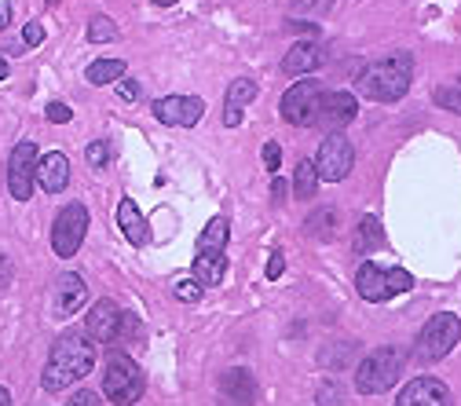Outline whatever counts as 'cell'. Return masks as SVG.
Here are the masks:
<instances>
[{"instance_id": "obj_11", "label": "cell", "mask_w": 461, "mask_h": 406, "mask_svg": "<svg viewBox=\"0 0 461 406\" xmlns=\"http://www.w3.org/2000/svg\"><path fill=\"white\" fill-rule=\"evenodd\" d=\"M37 143L33 140H23L15 150H12V161H8V191L15 202H30L33 198V187H37Z\"/></svg>"}, {"instance_id": "obj_26", "label": "cell", "mask_w": 461, "mask_h": 406, "mask_svg": "<svg viewBox=\"0 0 461 406\" xmlns=\"http://www.w3.org/2000/svg\"><path fill=\"white\" fill-rule=\"evenodd\" d=\"M257 99V81H249V77H239V81H230V88H227V103L223 106H246V103H253Z\"/></svg>"}, {"instance_id": "obj_14", "label": "cell", "mask_w": 461, "mask_h": 406, "mask_svg": "<svg viewBox=\"0 0 461 406\" xmlns=\"http://www.w3.org/2000/svg\"><path fill=\"white\" fill-rule=\"evenodd\" d=\"M356 113H359V103H356L352 92H326L322 103H319V118H315V125H326V129L340 132L344 125L356 118Z\"/></svg>"}, {"instance_id": "obj_33", "label": "cell", "mask_w": 461, "mask_h": 406, "mask_svg": "<svg viewBox=\"0 0 461 406\" xmlns=\"http://www.w3.org/2000/svg\"><path fill=\"white\" fill-rule=\"evenodd\" d=\"M23 41H26L30 48H37V44L44 41V26H41V23H26V30H23Z\"/></svg>"}, {"instance_id": "obj_6", "label": "cell", "mask_w": 461, "mask_h": 406, "mask_svg": "<svg viewBox=\"0 0 461 406\" xmlns=\"http://www.w3.org/2000/svg\"><path fill=\"white\" fill-rule=\"evenodd\" d=\"M414 285L411 271H402V267H377V264H363L359 275H356V289H359V297L377 304V301H392L395 293H407V289Z\"/></svg>"}, {"instance_id": "obj_34", "label": "cell", "mask_w": 461, "mask_h": 406, "mask_svg": "<svg viewBox=\"0 0 461 406\" xmlns=\"http://www.w3.org/2000/svg\"><path fill=\"white\" fill-rule=\"evenodd\" d=\"M278 161H282L278 143H264V165H267V172H278Z\"/></svg>"}, {"instance_id": "obj_17", "label": "cell", "mask_w": 461, "mask_h": 406, "mask_svg": "<svg viewBox=\"0 0 461 406\" xmlns=\"http://www.w3.org/2000/svg\"><path fill=\"white\" fill-rule=\"evenodd\" d=\"M220 392L235 402V406H253L257 402V381H253V374L249 370H242V366H235V370H227L223 377H220Z\"/></svg>"}, {"instance_id": "obj_5", "label": "cell", "mask_w": 461, "mask_h": 406, "mask_svg": "<svg viewBox=\"0 0 461 406\" xmlns=\"http://www.w3.org/2000/svg\"><path fill=\"white\" fill-rule=\"evenodd\" d=\"M461 340V319L454 311H439L425 322V329L418 333V344H414V356L418 363H439L443 356L454 352V344Z\"/></svg>"}, {"instance_id": "obj_39", "label": "cell", "mask_w": 461, "mask_h": 406, "mask_svg": "<svg viewBox=\"0 0 461 406\" xmlns=\"http://www.w3.org/2000/svg\"><path fill=\"white\" fill-rule=\"evenodd\" d=\"M8 23H12V8H8V5H0V30H5Z\"/></svg>"}, {"instance_id": "obj_24", "label": "cell", "mask_w": 461, "mask_h": 406, "mask_svg": "<svg viewBox=\"0 0 461 406\" xmlns=\"http://www.w3.org/2000/svg\"><path fill=\"white\" fill-rule=\"evenodd\" d=\"M308 235L312 239H322V242H330L333 235H337V212L326 205V209H319V212H312V220H308Z\"/></svg>"}, {"instance_id": "obj_43", "label": "cell", "mask_w": 461, "mask_h": 406, "mask_svg": "<svg viewBox=\"0 0 461 406\" xmlns=\"http://www.w3.org/2000/svg\"><path fill=\"white\" fill-rule=\"evenodd\" d=\"M48 5H59V0H48Z\"/></svg>"}, {"instance_id": "obj_7", "label": "cell", "mask_w": 461, "mask_h": 406, "mask_svg": "<svg viewBox=\"0 0 461 406\" xmlns=\"http://www.w3.org/2000/svg\"><path fill=\"white\" fill-rule=\"evenodd\" d=\"M322 95H326V92H322L319 81H297L294 88H285V95H282V103H278L282 122H285V125H297V129L315 125Z\"/></svg>"}, {"instance_id": "obj_36", "label": "cell", "mask_w": 461, "mask_h": 406, "mask_svg": "<svg viewBox=\"0 0 461 406\" xmlns=\"http://www.w3.org/2000/svg\"><path fill=\"white\" fill-rule=\"evenodd\" d=\"M282 271H285L282 253H271V260H267V278H282Z\"/></svg>"}, {"instance_id": "obj_12", "label": "cell", "mask_w": 461, "mask_h": 406, "mask_svg": "<svg viewBox=\"0 0 461 406\" xmlns=\"http://www.w3.org/2000/svg\"><path fill=\"white\" fill-rule=\"evenodd\" d=\"M154 118L161 125L194 129L205 118V103L198 95H161V99H154Z\"/></svg>"}, {"instance_id": "obj_31", "label": "cell", "mask_w": 461, "mask_h": 406, "mask_svg": "<svg viewBox=\"0 0 461 406\" xmlns=\"http://www.w3.org/2000/svg\"><path fill=\"white\" fill-rule=\"evenodd\" d=\"M172 293H176V301H184V304H194V301L202 297V285H198V282H176V289H172Z\"/></svg>"}, {"instance_id": "obj_32", "label": "cell", "mask_w": 461, "mask_h": 406, "mask_svg": "<svg viewBox=\"0 0 461 406\" xmlns=\"http://www.w3.org/2000/svg\"><path fill=\"white\" fill-rule=\"evenodd\" d=\"M333 8V0H297V12L304 15H326Z\"/></svg>"}, {"instance_id": "obj_3", "label": "cell", "mask_w": 461, "mask_h": 406, "mask_svg": "<svg viewBox=\"0 0 461 406\" xmlns=\"http://www.w3.org/2000/svg\"><path fill=\"white\" fill-rule=\"evenodd\" d=\"M143 392H147V377H143L140 363L125 352H110L106 370H103V395L113 406H132V402H140Z\"/></svg>"}, {"instance_id": "obj_21", "label": "cell", "mask_w": 461, "mask_h": 406, "mask_svg": "<svg viewBox=\"0 0 461 406\" xmlns=\"http://www.w3.org/2000/svg\"><path fill=\"white\" fill-rule=\"evenodd\" d=\"M227 239H230V223H227V216H212V220L205 223V230L198 235V253H223Z\"/></svg>"}, {"instance_id": "obj_19", "label": "cell", "mask_w": 461, "mask_h": 406, "mask_svg": "<svg viewBox=\"0 0 461 406\" xmlns=\"http://www.w3.org/2000/svg\"><path fill=\"white\" fill-rule=\"evenodd\" d=\"M118 227H122V235H125L132 246H147V242H150L147 216L140 212V205H136L132 198H122V202H118Z\"/></svg>"}, {"instance_id": "obj_37", "label": "cell", "mask_w": 461, "mask_h": 406, "mask_svg": "<svg viewBox=\"0 0 461 406\" xmlns=\"http://www.w3.org/2000/svg\"><path fill=\"white\" fill-rule=\"evenodd\" d=\"M70 406H99V395H95V392H77V395L70 399Z\"/></svg>"}, {"instance_id": "obj_8", "label": "cell", "mask_w": 461, "mask_h": 406, "mask_svg": "<svg viewBox=\"0 0 461 406\" xmlns=\"http://www.w3.org/2000/svg\"><path fill=\"white\" fill-rule=\"evenodd\" d=\"M88 235V209L81 202H70L59 209V216H55V227H51V249L59 253L63 260H70L81 242Z\"/></svg>"}, {"instance_id": "obj_4", "label": "cell", "mask_w": 461, "mask_h": 406, "mask_svg": "<svg viewBox=\"0 0 461 406\" xmlns=\"http://www.w3.org/2000/svg\"><path fill=\"white\" fill-rule=\"evenodd\" d=\"M402 366H407V356H402L399 347H377V352H370L356 370V392L359 395L388 392L402 377Z\"/></svg>"}, {"instance_id": "obj_9", "label": "cell", "mask_w": 461, "mask_h": 406, "mask_svg": "<svg viewBox=\"0 0 461 406\" xmlns=\"http://www.w3.org/2000/svg\"><path fill=\"white\" fill-rule=\"evenodd\" d=\"M356 165V150H352V140L344 136V132H330L315 154V172H319V180L326 184H340L344 176L352 172Z\"/></svg>"}, {"instance_id": "obj_40", "label": "cell", "mask_w": 461, "mask_h": 406, "mask_svg": "<svg viewBox=\"0 0 461 406\" xmlns=\"http://www.w3.org/2000/svg\"><path fill=\"white\" fill-rule=\"evenodd\" d=\"M0 406H12V392L8 388H0Z\"/></svg>"}, {"instance_id": "obj_28", "label": "cell", "mask_w": 461, "mask_h": 406, "mask_svg": "<svg viewBox=\"0 0 461 406\" xmlns=\"http://www.w3.org/2000/svg\"><path fill=\"white\" fill-rule=\"evenodd\" d=\"M85 154H88V165H92V168H103V165L110 161V143H106V140H95V143L85 147Z\"/></svg>"}, {"instance_id": "obj_2", "label": "cell", "mask_w": 461, "mask_h": 406, "mask_svg": "<svg viewBox=\"0 0 461 406\" xmlns=\"http://www.w3.org/2000/svg\"><path fill=\"white\" fill-rule=\"evenodd\" d=\"M411 81H414V55L395 51V55H388V59H381V63L363 67L356 85L374 103H395V99H402L411 92Z\"/></svg>"}, {"instance_id": "obj_30", "label": "cell", "mask_w": 461, "mask_h": 406, "mask_svg": "<svg viewBox=\"0 0 461 406\" xmlns=\"http://www.w3.org/2000/svg\"><path fill=\"white\" fill-rule=\"evenodd\" d=\"M48 122H55V125H67V122H74V110L67 106V103H48Z\"/></svg>"}, {"instance_id": "obj_16", "label": "cell", "mask_w": 461, "mask_h": 406, "mask_svg": "<svg viewBox=\"0 0 461 406\" xmlns=\"http://www.w3.org/2000/svg\"><path fill=\"white\" fill-rule=\"evenodd\" d=\"M88 301V285L81 275H59V282H55V311L59 315H74L81 304Z\"/></svg>"}, {"instance_id": "obj_35", "label": "cell", "mask_w": 461, "mask_h": 406, "mask_svg": "<svg viewBox=\"0 0 461 406\" xmlns=\"http://www.w3.org/2000/svg\"><path fill=\"white\" fill-rule=\"evenodd\" d=\"M118 92H122V99H129V103H136V99H140V85H136V81H129V77H122V81H118Z\"/></svg>"}, {"instance_id": "obj_13", "label": "cell", "mask_w": 461, "mask_h": 406, "mask_svg": "<svg viewBox=\"0 0 461 406\" xmlns=\"http://www.w3.org/2000/svg\"><path fill=\"white\" fill-rule=\"evenodd\" d=\"M395 406H454V395L436 377H414L399 388Z\"/></svg>"}, {"instance_id": "obj_38", "label": "cell", "mask_w": 461, "mask_h": 406, "mask_svg": "<svg viewBox=\"0 0 461 406\" xmlns=\"http://www.w3.org/2000/svg\"><path fill=\"white\" fill-rule=\"evenodd\" d=\"M12 282V267H8V260L5 257H0V289H5Z\"/></svg>"}, {"instance_id": "obj_27", "label": "cell", "mask_w": 461, "mask_h": 406, "mask_svg": "<svg viewBox=\"0 0 461 406\" xmlns=\"http://www.w3.org/2000/svg\"><path fill=\"white\" fill-rule=\"evenodd\" d=\"M88 41L92 44H110V41H118V26H113L106 15H95L88 23Z\"/></svg>"}, {"instance_id": "obj_41", "label": "cell", "mask_w": 461, "mask_h": 406, "mask_svg": "<svg viewBox=\"0 0 461 406\" xmlns=\"http://www.w3.org/2000/svg\"><path fill=\"white\" fill-rule=\"evenodd\" d=\"M12 74V67H8V59H0V81H5Z\"/></svg>"}, {"instance_id": "obj_23", "label": "cell", "mask_w": 461, "mask_h": 406, "mask_svg": "<svg viewBox=\"0 0 461 406\" xmlns=\"http://www.w3.org/2000/svg\"><path fill=\"white\" fill-rule=\"evenodd\" d=\"M319 172H315V161H301L297 165V176H294V198H301V202H308V198H315V191H319Z\"/></svg>"}, {"instance_id": "obj_25", "label": "cell", "mask_w": 461, "mask_h": 406, "mask_svg": "<svg viewBox=\"0 0 461 406\" xmlns=\"http://www.w3.org/2000/svg\"><path fill=\"white\" fill-rule=\"evenodd\" d=\"M122 77H125V59H99L88 67L92 85H110V81H122Z\"/></svg>"}, {"instance_id": "obj_20", "label": "cell", "mask_w": 461, "mask_h": 406, "mask_svg": "<svg viewBox=\"0 0 461 406\" xmlns=\"http://www.w3.org/2000/svg\"><path fill=\"white\" fill-rule=\"evenodd\" d=\"M191 275H194V282H198L202 289H212V285H220L223 275H227V257H223V253H198Z\"/></svg>"}, {"instance_id": "obj_15", "label": "cell", "mask_w": 461, "mask_h": 406, "mask_svg": "<svg viewBox=\"0 0 461 406\" xmlns=\"http://www.w3.org/2000/svg\"><path fill=\"white\" fill-rule=\"evenodd\" d=\"M37 184H41L48 194L67 191V184H70V158L59 154V150L44 154V158L37 161Z\"/></svg>"}, {"instance_id": "obj_10", "label": "cell", "mask_w": 461, "mask_h": 406, "mask_svg": "<svg viewBox=\"0 0 461 406\" xmlns=\"http://www.w3.org/2000/svg\"><path fill=\"white\" fill-rule=\"evenodd\" d=\"M132 315H122V308L113 301H95L88 308V319H85V333L95 340V344H118L125 333H132Z\"/></svg>"}, {"instance_id": "obj_22", "label": "cell", "mask_w": 461, "mask_h": 406, "mask_svg": "<svg viewBox=\"0 0 461 406\" xmlns=\"http://www.w3.org/2000/svg\"><path fill=\"white\" fill-rule=\"evenodd\" d=\"M381 242H384V227H381V220L377 216H363L359 220V230H356V253H363V257H370L374 249H381Z\"/></svg>"}, {"instance_id": "obj_1", "label": "cell", "mask_w": 461, "mask_h": 406, "mask_svg": "<svg viewBox=\"0 0 461 406\" xmlns=\"http://www.w3.org/2000/svg\"><path fill=\"white\" fill-rule=\"evenodd\" d=\"M95 366V340L88 333H63L55 340L51 356L41 370V384L44 392H63L77 381H85Z\"/></svg>"}, {"instance_id": "obj_18", "label": "cell", "mask_w": 461, "mask_h": 406, "mask_svg": "<svg viewBox=\"0 0 461 406\" xmlns=\"http://www.w3.org/2000/svg\"><path fill=\"white\" fill-rule=\"evenodd\" d=\"M319 67H322V44H315V41L294 44L290 51H285V59H282V70L290 74V77L312 74V70H319Z\"/></svg>"}, {"instance_id": "obj_42", "label": "cell", "mask_w": 461, "mask_h": 406, "mask_svg": "<svg viewBox=\"0 0 461 406\" xmlns=\"http://www.w3.org/2000/svg\"><path fill=\"white\" fill-rule=\"evenodd\" d=\"M154 5H161V8H168V5H176V0H154Z\"/></svg>"}, {"instance_id": "obj_29", "label": "cell", "mask_w": 461, "mask_h": 406, "mask_svg": "<svg viewBox=\"0 0 461 406\" xmlns=\"http://www.w3.org/2000/svg\"><path fill=\"white\" fill-rule=\"evenodd\" d=\"M436 103L447 106V110H454V113H461V77H457V88H439L436 92Z\"/></svg>"}]
</instances>
